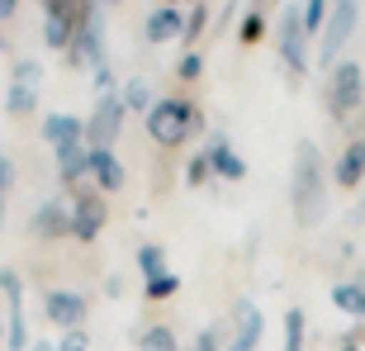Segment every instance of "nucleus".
<instances>
[{"label": "nucleus", "instance_id": "c9c22d12", "mask_svg": "<svg viewBox=\"0 0 365 351\" xmlns=\"http://www.w3.org/2000/svg\"><path fill=\"white\" fill-rule=\"evenodd\" d=\"M14 10H19V0H0V19H10Z\"/></svg>", "mask_w": 365, "mask_h": 351}, {"label": "nucleus", "instance_id": "dca6fc26", "mask_svg": "<svg viewBox=\"0 0 365 351\" xmlns=\"http://www.w3.org/2000/svg\"><path fill=\"white\" fill-rule=\"evenodd\" d=\"M176 34H185V19H180L176 5H157L148 14V43H171Z\"/></svg>", "mask_w": 365, "mask_h": 351}, {"label": "nucleus", "instance_id": "f704fd0d", "mask_svg": "<svg viewBox=\"0 0 365 351\" xmlns=\"http://www.w3.org/2000/svg\"><path fill=\"white\" fill-rule=\"evenodd\" d=\"M10 180H14V166H10V157H0V218H5V190H10Z\"/></svg>", "mask_w": 365, "mask_h": 351}, {"label": "nucleus", "instance_id": "58836bf2", "mask_svg": "<svg viewBox=\"0 0 365 351\" xmlns=\"http://www.w3.org/2000/svg\"><path fill=\"white\" fill-rule=\"evenodd\" d=\"M105 5H119V0H105Z\"/></svg>", "mask_w": 365, "mask_h": 351}, {"label": "nucleus", "instance_id": "c85d7f7f", "mask_svg": "<svg viewBox=\"0 0 365 351\" xmlns=\"http://www.w3.org/2000/svg\"><path fill=\"white\" fill-rule=\"evenodd\" d=\"M180 290V275H171V270H166V275H152L148 280V299H171Z\"/></svg>", "mask_w": 365, "mask_h": 351}, {"label": "nucleus", "instance_id": "c756f323", "mask_svg": "<svg viewBox=\"0 0 365 351\" xmlns=\"http://www.w3.org/2000/svg\"><path fill=\"white\" fill-rule=\"evenodd\" d=\"M204 24H209V10H204V5H195V10H190V19H185V34H180V39H185V43H200Z\"/></svg>", "mask_w": 365, "mask_h": 351}, {"label": "nucleus", "instance_id": "393cba45", "mask_svg": "<svg viewBox=\"0 0 365 351\" xmlns=\"http://www.w3.org/2000/svg\"><path fill=\"white\" fill-rule=\"evenodd\" d=\"M138 347H143V351H180V347H176V332H171V327H166V323L148 327V332H143V342H138Z\"/></svg>", "mask_w": 365, "mask_h": 351}, {"label": "nucleus", "instance_id": "a211bd4d", "mask_svg": "<svg viewBox=\"0 0 365 351\" xmlns=\"http://www.w3.org/2000/svg\"><path fill=\"white\" fill-rule=\"evenodd\" d=\"M204 157H209V166H214L218 176H228V180H242V176H247V162L228 148V143H218V138L204 148Z\"/></svg>", "mask_w": 365, "mask_h": 351}, {"label": "nucleus", "instance_id": "9b49d317", "mask_svg": "<svg viewBox=\"0 0 365 351\" xmlns=\"http://www.w3.org/2000/svg\"><path fill=\"white\" fill-rule=\"evenodd\" d=\"M29 233L43 238V243H57V238H71V209L62 200H43L29 218Z\"/></svg>", "mask_w": 365, "mask_h": 351}, {"label": "nucleus", "instance_id": "7ed1b4c3", "mask_svg": "<svg viewBox=\"0 0 365 351\" xmlns=\"http://www.w3.org/2000/svg\"><path fill=\"white\" fill-rule=\"evenodd\" d=\"M356 19H361V0H332L323 24V39H318V67H337L346 39L356 34Z\"/></svg>", "mask_w": 365, "mask_h": 351}, {"label": "nucleus", "instance_id": "39448f33", "mask_svg": "<svg viewBox=\"0 0 365 351\" xmlns=\"http://www.w3.org/2000/svg\"><path fill=\"white\" fill-rule=\"evenodd\" d=\"M309 34H304V14L294 10V5H284L280 10V57H284V67L294 71V76H304L309 71Z\"/></svg>", "mask_w": 365, "mask_h": 351}, {"label": "nucleus", "instance_id": "e433bc0d", "mask_svg": "<svg viewBox=\"0 0 365 351\" xmlns=\"http://www.w3.org/2000/svg\"><path fill=\"white\" fill-rule=\"evenodd\" d=\"M29 351H57V347H53V342H34Z\"/></svg>", "mask_w": 365, "mask_h": 351}, {"label": "nucleus", "instance_id": "4468645a", "mask_svg": "<svg viewBox=\"0 0 365 351\" xmlns=\"http://www.w3.org/2000/svg\"><path fill=\"white\" fill-rule=\"evenodd\" d=\"M53 157H57V171H62V180H67V185H76L81 176H91V148H86V143L53 148Z\"/></svg>", "mask_w": 365, "mask_h": 351}, {"label": "nucleus", "instance_id": "412c9836", "mask_svg": "<svg viewBox=\"0 0 365 351\" xmlns=\"http://www.w3.org/2000/svg\"><path fill=\"white\" fill-rule=\"evenodd\" d=\"M71 34H76V24L57 19V14H43V43L48 48H71Z\"/></svg>", "mask_w": 365, "mask_h": 351}, {"label": "nucleus", "instance_id": "4be33fe9", "mask_svg": "<svg viewBox=\"0 0 365 351\" xmlns=\"http://www.w3.org/2000/svg\"><path fill=\"white\" fill-rule=\"evenodd\" d=\"M5 109H10V114H34V109H38V91L10 81V91H5Z\"/></svg>", "mask_w": 365, "mask_h": 351}, {"label": "nucleus", "instance_id": "1a4fd4ad", "mask_svg": "<svg viewBox=\"0 0 365 351\" xmlns=\"http://www.w3.org/2000/svg\"><path fill=\"white\" fill-rule=\"evenodd\" d=\"M105 195H95V190H81L76 200H71V238H81V243H95L100 228H105Z\"/></svg>", "mask_w": 365, "mask_h": 351}, {"label": "nucleus", "instance_id": "bb28decb", "mask_svg": "<svg viewBox=\"0 0 365 351\" xmlns=\"http://www.w3.org/2000/svg\"><path fill=\"white\" fill-rule=\"evenodd\" d=\"M119 100H123V109H143V114L152 109V91H148V81H128Z\"/></svg>", "mask_w": 365, "mask_h": 351}, {"label": "nucleus", "instance_id": "79ce46f5", "mask_svg": "<svg viewBox=\"0 0 365 351\" xmlns=\"http://www.w3.org/2000/svg\"><path fill=\"white\" fill-rule=\"evenodd\" d=\"M0 48H5V39H0Z\"/></svg>", "mask_w": 365, "mask_h": 351}, {"label": "nucleus", "instance_id": "b1692460", "mask_svg": "<svg viewBox=\"0 0 365 351\" xmlns=\"http://www.w3.org/2000/svg\"><path fill=\"white\" fill-rule=\"evenodd\" d=\"M280 351H304V309H284V347Z\"/></svg>", "mask_w": 365, "mask_h": 351}, {"label": "nucleus", "instance_id": "f03ea898", "mask_svg": "<svg viewBox=\"0 0 365 351\" xmlns=\"http://www.w3.org/2000/svg\"><path fill=\"white\" fill-rule=\"evenodd\" d=\"M148 123L152 143H162V148H180L185 138H195L204 128V114L190 100H176V95H166V100H152V109L143 114Z\"/></svg>", "mask_w": 365, "mask_h": 351}, {"label": "nucleus", "instance_id": "7c9ffc66", "mask_svg": "<svg viewBox=\"0 0 365 351\" xmlns=\"http://www.w3.org/2000/svg\"><path fill=\"white\" fill-rule=\"evenodd\" d=\"M209 176H214V166H209V157H190V166H185V180L190 185H204V180H209Z\"/></svg>", "mask_w": 365, "mask_h": 351}, {"label": "nucleus", "instance_id": "4c0bfd02", "mask_svg": "<svg viewBox=\"0 0 365 351\" xmlns=\"http://www.w3.org/2000/svg\"><path fill=\"white\" fill-rule=\"evenodd\" d=\"M162 5H176V10H180V0H162Z\"/></svg>", "mask_w": 365, "mask_h": 351}, {"label": "nucleus", "instance_id": "f257e3e1", "mask_svg": "<svg viewBox=\"0 0 365 351\" xmlns=\"http://www.w3.org/2000/svg\"><path fill=\"white\" fill-rule=\"evenodd\" d=\"M294 218L299 228H318L327 214V176H323V157H318V143L313 138H299L294 143Z\"/></svg>", "mask_w": 365, "mask_h": 351}, {"label": "nucleus", "instance_id": "2f4dec72", "mask_svg": "<svg viewBox=\"0 0 365 351\" xmlns=\"http://www.w3.org/2000/svg\"><path fill=\"white\" fill-rule=\"evenodd\" d=\"M176 71H180V81H200V76H204V57L200 53H185Z\"/></svg>", "mask_w": 365, "mask_h": 351}, {"label": "nucleus", "instance_id": "6ab92c4d", "mask_svg": "<svg viewBox=\"0 0 365 351\" xmlns=\"http://www.w3.org/2000/svg\"><path fill=\"white\" fill-rule=\"evenodd\" d=\"M332 304H337L341 313H351V318H365V285L361 280H341L337 290H332Z\"/></svg>", "mask_w": 365, "mask_h": 351}, {"label": "nucleus", "instance_id": "423d86ee", "mask_svg": "<svg viewBox=\"0 0 365 351\" xmlns=\"http://www.w3.org/2000/svg\"><path fill=\"white\" fill-rule=\"evenodd\" d=\"M123 100L119 95H105L100 105H95V114L86 119V148L91 152H100V148H109L114 138H119V128H123Z\"/></svg>", "mask_w": 365, "mask_h": 351}, {"label": "nucleus", "instance_id": "a19ab883", "mask_svg": "<svg viewBox=\"0 0 365 351\" xmlns=\"http://www.w3.org/2000/svg\"><path fill=\"white\" fill-rule=\"evenodd\" d=\"M252 5H261V0H252Z\"/></svg>", "mask_w": 365, "mask_h": 351}, {"label": "nucleus", "instance_id": "72a5a7b5", "mask_svg": "<svg viewBox=\"0 0 365 351\" xmlns=\"http://www.w3.org/2000/svg\"><path fill=\"white\" fill-rule=\"evenodd\" d=\"M91 347V337H86V327H76V332H67V337L57 342V351H86Z\"/></svg>", "mask_w": 365, "mask_h": 351}, {"label": "nucleus", "instance_id": "ea45409f", "mask_svg": "<svg viewBox=\"0 0 365 351\" xmlns=\"http://www.w3.org/2000/svg\"><path fill=\"white\" fill-rule=\"evenodd\" d=\"M0 337H5V323H0Z\"/></svg>", "mask_w": 365, "mask_h": 351}, {"label": "nucleus", "instance_id": "a878e982", "mask_svg": "<svg viewBox=\"0 0 365 351\" xmlns=\"http://www.w3.org/2000/svg\"><path fill=\"white\" fill-rule=\"evenodd\" d=\"M327 10H332V0H304V34H318L327 24Z\"/></svg>", "mask_w": 365, "mask_h": 351}, {"label": "nucleus", "instance_id": "f3484780", "mask_svg": "<svg viewBox=\"0 0 365 351\" xmlns=\"http://www.w3.org/2000/svg\"><path fill=\"white\" fill-rule=\"evenodd\" d=\"M91 176H95V185L105 190H123V166H119V157L109 148H100V152H91Z\"/></svg>", "mask_w": 365, "mask_h": 351}, {"label": "nucleus", "instance_id": "f8f14e48", "mask_svg": "<svg viewBox=\"0 0 365 351\" xmlns=\"http://www.w3.org/2000/svg\"><path fill=\"white\" fill-rule=\"evenodd\" d=\"M43 138H48L53 148L86 143V119H76V114H48V119H43Z\"/></svg>", "mask_w": 365, "mask_h": 351}, {"label": "nucleus", "instance_id": "cd10ccee", "mask_svg": "<svg viewBox=\"0 0 365 351\" xmlns=\"http://www.w3.org/2000/svg\"><path fill=\"white\" fill-rule=\"evenodd\" d=\"M14 86H29V91H38V81H43V67L34 62V57H19L14 62V76H10Z\"/></svg>", "mask_w": 365, "mask_h": 351}, {"label": "nucleus", "instance_id": "aec40b11", "mask_svg": "<svg viewBox=\"0 0 365 351\" xmlns=\"http://www.w3.org/2000/svg\"><path fill=\"white\" fill-rule=\"evenodd\" d=\"M43 10L57 14V19H67V24H81L86 14L95 10V0H43Z\"/></svg>", "mask_w": 365, "mask_h": 351}, {"label": "nucleus", "instance_id": "9d476101", "mask_svg": "<svg viewBox=\"0 0 365 351\" xmlns=\"http://www.w3.org/2000/svg\"><path fill=\"white\" fill-rule=\"evenodd\" d=\"M43 313H48V323H53V327H62V332H76V327L86 323L91 304H86L76 290H48V295H43Z\"/></svg>", "mask_w": 365, "mask_h": 351}, {"label": "nucleus", "instance_id": "0eeeda50", "mask_svg": "<svg viewBox=\"0 0 365 351\" xmlns=\"http://www.w3.org/2000/svg\"><path fill=\"white\" fill-rule=\"evenodd\" d=\"M71 62L76 67H105V19L100 14H86L81 24H76V34H71Z\"/></svg>", "mask_w": 365, "mask_h": 351}, {"label": "nucleus", "instance_id": "473e14b6", "mask_svg": "<svg viewBox=\"0 0 365 351\" xmlns=\"http://www.w3.org/2000/svg\"><path fill=\"white\" fill-rule=\"evenodd\" d=\"M261 34H266V24H261V14H257V10H247L242 29H237V39H242V43H257Z\"/></svg>", "mask_w": 365, "mask_h": 351}, {"label": "nucleus", "instance_id": "5701e85b", "mask_svg": "<svg viewBox=\"0 0 365 351\" xmlns=\"http://www.w3.org/2000/svg\"><path fill=\"white\" fill-rule=\"evenodd\" d=\"M138 270H143V275H166V252L157 243H148V247H138Z\"/></svg>", "mask_w": 365, "mask_h": 351}, {"label": "nucleus", "instance_id": "2eb2a0df", "mask_svg": "<svg viewBox=\"0 0 365 351\" xmlns=\"http://www.w3.org/2000/svg\"><path fill=\"white\" fill-rule=\"evenodd\" d=\"M365 180V138L346 143V152L337 157V185L341 190H356Z\"/></svg>", "mask_w": 365, "mask_h": 351}, {"label": "nucleus", "instance_id": "20e7f679", "mask_svg": "<svg viewBox=\"0 0 365 351\" xmlns=\"http://www.w3.org/2000/svg\"><path fill=\"white\" fill-rule=\"evenodd\" d=\"M365 100V71L361 62H337L332 67V81H327V109L337 114V123H346L361 109Z\"/></svg>", "mask_w": 365, "mask_h": 351}, {"label": "nucleus", "instance_id": "ddd939ff", "mask_svg": "<svg viewBox=\"0 0 365 351\" xmlns=\"http://www.w3.org/2000/svg\"><path fill=\"white\" fill-rule=\"evenodd\" d=\"M261 332H266V318H261V309L252 304V299H242V304H237V342H232V347H237V351H257Z\"/></svg>", "mask_w": 365, "mask_h": 351}, {"label": "nucleus", "instance_id": "6e6552de", "mask_svg": "<svg viewBox=\"0 0 365 351\" xmlns=\"http://www.w3.org/2000/svg\"><path fill=\"white\" fill-rule=\"evenodd\" d=\"M0 290H5V299H10V318H5V342H10L14 351H29L34 342H29V323H24V280H19L14 270H0Z\"/></svg>", "mask_w": 365, "mask_h": 351}]
</instances>
